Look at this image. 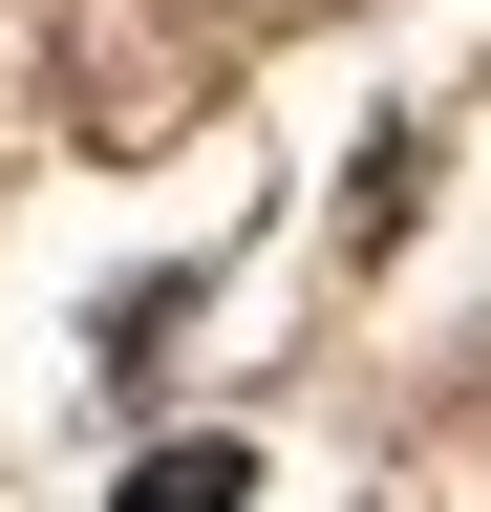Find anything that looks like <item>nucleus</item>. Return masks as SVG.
Returning <instances> with one entry per match:
<instances>
[{
	"instance_id": "f257e3e1",
	"label": "nucleus",
	"mask_w": 491,
	"mask_h": 512,
	"mask_svg": "<svg viewBox=\"0 0 491 512\" xmlns=\"http://www.w3.org/2000/svg\"><path fill=\"white\" fill-rule=\"evenodd\" d=\"M235 491H257L235 448H150V470H129V512H235Z\"/></svg>"
}]
</instances>
